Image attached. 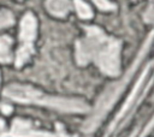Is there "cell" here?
I'll use <instances>...</instances> for the list:
<instances>
[{"label":"cell","mask_w":154,"mask_h":137,"mask_svg":"<svg viewBox=\"0 0 154 137\" xmlns=\"http://www.w3.org/2000/svg\"><path fill=\"white\" fill-rule=\"evenodd\" d=\"M152 38H153V32L149 34V36H148V38H147L144 46L142 47L141 52L138 53V56L136 58V60H135L134 65L130 67V70L125 73V76H124L120 81H118V82H116L114 84L109 85V87L106 89V91L101 95V97L99 99V101H97V103H96V106H95L94 113L90 115V118L88 119V121H87V123L84 124V126H83V130H84L85 132H91V131L100 124V121L102 120V118L105 117V114L109 111V108L112 107V105L114 103V101H116V100L118 99V96L120 95L122 90H123V89L125 88V85L128 84V82H129V79L131 78L132 73L136 71V68H137L138 64L141 62L142 58L146 55L147 50L149 49V46H150V43H152Z\"/></svg>","instance_id":"obj_3"},{"label":"cell","mask_w":154,"mask_h":137,"mask_svg":"<svg viewBox=\"0 0 154 137\" xmlns=\"http://www.w3.org/2000/svg\"><path fill=\"white\" fill-rule=\"evenodd\" d=\"M13 24V14L12 12L7 10H1L0 11V29L6 28L8 25Z\"/></svg>","instance_id":"obj_10"},{"label":"cell","mask_w":154,"mask_h":137,"mask_svg":"<svg viewBox=\"0 0 154 137\" xmlns=\"http://www.w3.org/2000/svg\"><path fill=\"white\" fill-rule=\"evenodd\" d=\"M75 5H76L77 13H78V16H79L81 18H83V19H89V18H91L93 11H91V8L89 7L88 4L83 2V1H76Z\"/></svg>","instance_id":"obj_9"},{"label":"cell","mask_w":154,"mask_h":137,"mask_svg":"<svg viewBox=\"0 0 154 137\" xmlns=\"http://www.w3.org/2000/svg\"><path fill=\"white\" fill-rule=\"evenodd\" d=\"M11 44H12V38L10 36L7 35L0 36V62L7 64L12 60Z\"/></svg>","instance_id":"obj_7"},{"label":"cell","mask_w":154,"mask_h":137,"mask_svg":"<svg viewBox=\"0 0 154 137\" xmlns=\"http://www.w3.org/2000/svg\"><path fill=\"white\" fill-rule=\"evenodd\" d=\"M152 81H153V78H152V62H149L147 65V67L144 68L143 73L140 76L138 81L136 82V84H135L131 94L129 95L126 102L120 108L119 113L117 114V117L114 118L113 123L108 127V131H107L105 137H113L116 133L119 132V130L123 129V126L131 118V115H132L134 111L136 109V107L141 103L142 99L149 91V89L152 87Z\"/></svg>","instance_id":"obj_4"},{"label":"cell","mask_w":154,"mask_h":137,"mask_svg":"<svg viewBox=\"0 0 154 137\" xmlns=\"http://www.w3.org/2000/svg\"><path fill=\"white\" fill-rule=\"evenodd\" d=\"M47 10L57 17H64L70 11V2L69 1H47Z\"/></svg>","instance_id":"obj_8"},{"label":"cell","mask_w":154,"mask_h":137,"mask_svg":"<svg viewBox=\"0 0 154 137\" xmlns=\"http://www.w3.org/2000/svg\"><path fill=\"white\" fill-rule=\"evenodd\" d=\"M0 108L4 111V113H5V114L11 113V106H5V105H1V106H0Z\"/></svg>","instance_id":"obj_15"},{"label":"cell","mask_w":154,"mask_h":137,"mask_svg":"<svg viewBox=\"0 0 154 137\" xmlns=\"http://www.w3.org/2000/svg\"><path fill=\"white\" fill-rule=\"evenodd\" d=\"M4 96L22 103H36L70 113H83L89 109L88 105L77 99H66L46 95L42 91L23 84H11L5 88Z\"/></svg>","instance_id":"obj_2"},{"label":"cell","mask_w":154,"mask_h":137,"mask_svg":"<svg viewBox=\"0 0 154 137\" xmlns=\"http://www.w3.org/2000/svg\"><path fill=\"white\" fill-rule=\"evenodd\" d=\"M95 5L101 8V10H105V11H112L116 8V5L108 2V1H95Z\"/></svg>","instance_id":"obj_11"},{"label":"cell","mask_w":154,"mask_h":137,"mask_svg":"<svg viewBox=\"0 0 154 137\" xmlns=\"http://www.w3.org/2000/svg\"><path fill=\"white\" fill-rule=\"evenodd\" d=\"M85 36L76 42V60L83 66L94 61L107 76L120 72V42L97 26H84Z\"/></svg>","instance_id":"obj_1"},{"label":"cell","mask_w":154,"mask_h":137,"mask_svg":"<svg viewBox=\"0 0 154 137\" xmlns=\"http://www.w3.org/2000/svg\"><path fill=\"white\" fill-rule=\"evenodd\" d=\"M36 36V18L32 13L28 12L20 20V31L19 40L20 47L17 50L16 56V67H22L34 53L32 42Z\"/></svg>","instance_id":"obj_5"},{"label":"cell","mask_w":154,"mask_h":137,"mask_svg":"<svg viewBox=\"0 0 154 137\" xmlns=\"http://www.w3.org/2000/svg\"><path fill=\"white\" fill-rule=\"evenodd\" d=\"M144 20L148 22V23H150V22L153 20V7H152V6H149L147 13L144 14Z\"/></svg>","instance_id":"obj_13"},{"label":"cell","mask_w":154,"mask_h":137,"mask_svg":"<svg viewBox=\"0 0 154 137\" xmlns=\"http://www.w3.org/2000/svg\"><path fill=\"white\" fill-rule=\"evenodd\" d=\"M152 125H153V121L150 120V121H149V123L147 124V126H146V127H144V129H143L142 131H140V132H138L137 137H146V136L148 135V132H149V131L152 130Z\"/></svg>","instance_id":"obj_12"},{"label":"cell","mask_w":154,"mask_h":137,"mask_svg":"<svg viewBox=\"0 0 154 137\" xmlns=\"http://www.w3.org/2000/svg\"><path fill=\"white\" fill-rule=\"evenodd\" d=\"M57 132H48L43 130H37L30 120L24 119H14L11 126L10 132L7 133V137H77V136H70L65 133V130L60 124L55 125Z\"/></svg>","instance_id":"obj_6"},{"label":"cell","mask_w":154,"mask_h":137,"mask_svg":"<svg viewBox=\"0 0 154 137\" xmlns=\"http://www.w3.org/2000/svg\"><path fill=\"white\" fill-rule=\"evenodd\" d=\"M0 137H7V133L5 132V125L1 119H0Z\"/></svg>","instance_id":"obj_14"}]
</instances>
